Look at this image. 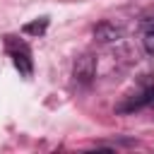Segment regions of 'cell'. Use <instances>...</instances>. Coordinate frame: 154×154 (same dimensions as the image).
<instances>
[{
    "label": "cell",
    "mask_w": 154,
    "mask_h": 154,
    "mask_svg": "<svg viewBox=\"0 0 154 154\" xmlns=\"http://www.w3.org/2000/svg\"><path fill=\"white\" fill-rule=\"evenodd\" d=\"M91 77H94V60H91V55L77 58V63H75V79L89 82Z\"/></svg>",
    "instance_id": "obj_1"
},
{
    "label": "cell",
    "mask_w": 154,
    "mask_h": 154,
    "mask_svg": "<svg viewBox=\"0 0 154 154\" xmlns=\"http://www.w3.org/2000/svg\"><path fill=\"white\" fill-rule=\"evenodd\" d=\"M154 101V87H149L147 91H142L137 99H132L130 103H125V106H120V111H135V108H142V106H147V103H152Z\"/></svg>",
    "instance_id": "obj_2"
},
{
    "label": "cell",
    "mask_w": 154,
    "mask_h": 154,
    "mask_svg": "<svg viewBox=\"0 0 154 154\" xmlns=\"http://www.w3.org/2000/svg\"><path fill=\"white\" fill-rule=\"evenodd\" d=\"M12 58H14L17 70H19L22 75H26V77H29V75H31V60H29V51L22 46V53H19V51H14V53H12Z\"/></svg>",
    "instance_id": "obj_3"
},
{
    "label": "cell",
    "mask_w": 154,
    "mask_h": 154,
    "mask_svg": "<svg viewBox=\"0 0 154 154\" xmlns=\"http://www.w3.org/2000/svg\"><path fill=\"white\" fill-rule=\"evenodd\" d=\"M96 38L99 41H113V38H118V29H111L108 24H101L96 29Z\"/></svg>",
    "instance_id": "obj_4"
},
{
    "label": "cell",
    "mask_w": 154,
    "mask_h": 154,
    "mask_svg": "<svg viewBox=\"0 0 154 154\" xmlns=\"http://www.w3.org/2000/svg\"><path fill=\"white\" fill-rule=\"evenodd\" d=\"M142 43H144V51H147L149 55H154V24L147 26V31H144V36H142Z\"/></svg>",
    "instance_id": "obj_5"
},
{
    "label": "cell",
    "mask_w": 154,
    "mask_h": 154,
    "mask_svg": "<svg viewBox=\"0 0 154 154\" xmlns=\"http://www.w3.org/2000/svg\"><path fill=\"white\" fill-rule=\"evenodd\" d=\"M46 24H48V19L43 17L41 22H34V24H26V26H24V31H26V34H41V31L46 29Z\"/></svg>",
    "instance_id": "obj_6"
}]
</instances>
